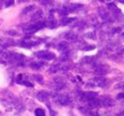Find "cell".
<instances>
[{"label": "cell", "mask_w": 124, "mask_h": 116, "mask_svg": "<svg viewBox=\"0 0 124 116\" xmlns=\"http://www.w3.org/2000/svg\"><path fill=\"white\" fill-rule=\"evenodd\" d=\"M99 101H100L101 107L111 108L115 105L114 100L112 99L111 98H109V97H108V96H106V97H104V98L99 99Z\"/></svg>", "instance_id": "277c9868"}, {"label": "cell", "mask_w": 124, "mask_h": 116, "mask_svg": "<svg viewBox=\"0 0 124 116\" xmlns=\"http://www.w3.org/2000/svg\"><path fill=\"white\" fill-rule=\"evenodd\" d=\"M21 84H23V85H25L26 87H33V85L32 83H30V81L28 80H24V81H22V82H20Z\"/></svg>", "instance_id": "8fae6325"}, {"label": "cell", "mask_w": 124, "mask_h": 116, "mask_svg": "<svg viewBox=\"0 0 124 116\" xmlns=\"http://www.w3.org/2000/svg\"><path fill=\"white\" fill-rule=\"evenodd\" d=\"M6 97H7V100H9L11 102V104H13V108H15L17 111H20V112H23L26 110V108L24 104H23L20 100L19 98H17L12 92H8L6 94Z\"/></svg>", "instance_id": "6da1fadb"}, {"label": "cell", "mask_w": 124, "mask_h": 116, "mask_svg": "<svg viewBox=\"0 0 124 116\" xmlns=\"http://www.w3.org/2000/svg\"><path fill=\"white\" fill-rule=\"evenodd\" d=\"M54 102L61 106H68L71 103V99L67 94H58L54 97Z\"/></svg>", "instance_id": "7a4b0ae2"}, {"label": "cell", "mask_w": 124, "mask_h": 116, "mask_svg": "<svg viewBox=\"0 0 124 116\" xmlns=\"http://www.w3.org/2000/svg\"><path fill=\"white\" fill-rule=\"evenodd\" d=\"M24 105L25 108H28L30 110H33L35 108V105H36V103H35L32 99L30 98H26L24 100Z\"/></svg>", "instance_id": "52a82bcc"}, {"label": "cell", "mask_w": 124, "mask_h": 116, "mask_svg": "<svg viewBox=\"0 0 124 116\" xmlns=\"http://www.w3.org/2000/svg\"><path fill=\"white\" fill-rule=\"evenodd\" d=\"M37 55L38 57H40L42 59L44 60H52L53 58H54V54L50 53V52H45V51H42V52H39L37 53Z\"/></svg>", "instance_id": "8992f818"}, {"label": "cell", "mask_w": 124, "mask_h": 116, "mask_svg": "<svg viewBox=\"0 0 124 116\" xmlns=\"http://www.w3.org/2000/svg\"><path fill=\"white\" fill-rule=\"evenodd\" d=\"M2 19H0V25L2 24Z\"/></svg>", "instance_id": "d6986e66"}, {"label": "cell", "mask_w": 124, "mask_h": 116, "mask_svg": "<svg viewBox=\"0 0 124 116\" xmlns=\"http://www.w3.org/2000/svg\"><path fill=\"white\" fill-rule=\"evenodd\" d=\"M42 14H43V12L42 11H38V12H37V13H35V14L33 15L32 16V18L33 19H36V18H39V17H40L41 15H42Z\"/></svg>", "instance_id": "5bb4252c"}, {"label": "cell", "mask_w": 124, "mask_h": 116, "mask_svg": "<svg viewBox=\"0 0 124 116\" xmlns=\"http://www.w3.org/2000/svg\"><path fill=\"white\" fill-rule=\"evenodd\" d=\"M67 46H68L67 43L63 42V43H61V44H59V46H58V48H59L61 50H64L66 47H67Z\"/></svg>", "instance_id": "4fadbf2b"}, {"label": "cell", "mask_w": 124, "mask_h": 116, "mask_svg": "<svg viewBox=\"0 0 124 116\" xmlns=\"http://www.w3.org/2000/svg\"><path fill=\"white\" fill-rule=\"evenodd\" d=\"M36 98L37 99L40 101V102H46V101H48V99L50 98V93H48L46 91H40L37 93Z\"/></svg>", "instance_id": "5b68a950"}, {"label": "cell", "mask_w": 124, "mask_h": 116, "mask_svg": "<svg viewBox=\"0 0 124 116\" xmlns=\"http://www.w3.org/2000/svg\"><path fill=\"white\" fill-rule=\"evenodd\" d=\"M33 78L35 79V80H36L37 83H39L40 84H44V77H43V76H41L40 74H34Z\"/></svg>", "instance_id": "9c48e42d"}, {"label": "cell", "mask_w": 124, "mask_h": 116, "mask_svg": "<svg viewBox=\"0 0 124 116\" xmlns=\"http://www.w3.org/2000/svg\"><path fill=\"white\" fill-rule=\"evenodd\" d=\"M97 93L95 92H92V91H88V92H81L79 94V97L81 101H84L85 102H88L89 101L97 97Z\"/></svg>", "instance_id": "3957f363"}, {"label": "cell", "mask_w": 124, "mask_h": 116, "mask_svg": "<svg viewBox=\"0 0 124 116\" xmlns=\"http://www.w3.org/2000/svg\"><path fill=\"white\" fill-rule=\"evenodd\" d=\"M0 116H2V113H1V111H0Z\"/></svg>", "instance_id": "ffe728a7"}, {"label": "cell", "mask_w": 124, "mask_h": 116, "mask_svg": "<svg viewBox=\"0 0 124 116\" xmlns=\"http://www.w3.org/2000/svg\"><path fill=\"white\" fill-rule=\"evenodd\" d=\"M13 0H9V3L7 4V6H9V5H13Z\"/></svg>", "instance_id": "ac0fdd59"}, {"label": "cell", "mask_w": 124, "mask_h": 116, "mask_svg": "<svg viewBox=\"0 0 124 116\" xmlns=\"http://www.w3.org/2000/svg\"><path fill=\"white\" fill-rule=\"evenodd\" d=\"M116 116H124V111H122L121 112H119L118 115H116Z\"/></svg>", "instance_id": "e0dca14e"}, {"label": "cell", "mask_w": 124, "mask_h": 116, "mask_svg": "<svg viewBox=\"0 0 124 116\" xmlns=\"http://www.w3.org/2000/svg\"><path fill=\"white\" fill-rule=\"evenodd\" d=\"M42 67V64L39 62H33L30 64V67L33 70H38Z\"/></svg>", "instance_id": "30bf717a"}, {"label": "cell", "mask_w": 124, "mask_h": 116, "mask_svg": "<svg viewBox=\"0 0 124 116\" xmlns=\"http://www.w3.org/2000/svg\"><path fill=\"white\" fill-rule=\"evenodd\" d=\"M7 114L8 116H19L18 112H16V111H14L13 110H12L10 111H7Z\"/></svg>", "instance_id": "7c38bea8"}, {"label": "cell", "mask_w": 124, "mask_h": 116, "mask_svg": "<svg viewBox=\"0 0 124 116\" xmlns=\"http://www.w3.org/2000/svg\"><path fill=\"white\" fill-rule=\"evenodd\" d=\"M116 89H124V82L119 83L118 84H116L115 86Z\"/></svg>", "instance_id": "2e32d148"}, {"label": "cell", "mask_w": 124, "mask_h": 116, "mask_svg": "<svg viewBox=\"0 0 124 116\" xmlns=\"http://www.w3.org/2000/svg\"><path fill=\"white\" fill-rule=\"evenodd\" d=\"M35 116H46L45 111L41 108H37L34 110Z\"/></svg>", "instance_id": "ba28073f"}, {"label": "cell", "mask_w": 124, "mask_h": 116, "mask_svg": "<svg viewBox=\"0 0 124 116\" xmlns=\"http://www.w3.org/2000/svg\"><path fill=\"white\" fill-rule=\"evenodd\" d=\"M116 98L117 100H123L124 99V92H122V93H119L117 95H116Z\"/></svg>", "instance_id": "9a60e30c"}]
</instances>
